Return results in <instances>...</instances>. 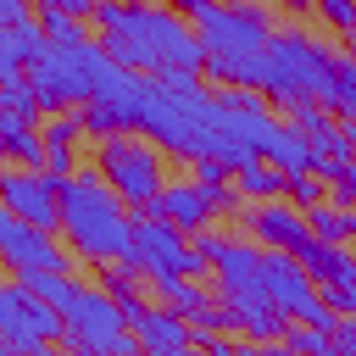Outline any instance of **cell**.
Returning a JSON list of instances; mask_svg holds the SVG:
<instances>
[{"mask_svg":"<svg viewBox=\"0 0 356 356\" xmlns=\"http://www.w3.org/2000/svg\"><path fill=\"white\" fill-rule=\"evenodd\" d=\"M95 33L100 50L139 78H200L206 72V44L195 33V22L172 6L156 0H100L95 6Z\"/></svg>","mask_w":356,"mask_h":356,"instance_id":"obj_1","label":"cell"},{"mask_svg":"<svg viewBox=\"0 0 356 356\" xmlns=\"http://www.w3.org/2000/svg\"><path fill=\"white\" fill-rule=\"evenodd\" d=\"M195 33L206 44V78L222 89H261L273 61V11L261 0H200Z\"/></svg>","mask_w":356,"mask_h":356,"instance_id":"obj_2","label":"cell"},{"mask_svg":"<svg viewBox=\"0 0 356 356\" xmlns=\"http://www.w3.org/2000/svg\"><path fill=\"white\" fill-rule=\"evenodd\" d=\"M134 206L95 172H72L61 178V234H67V250L89 267H122L128 261V245H134Z\"/></svg>","mask_w":356,"mask_h":356,"instance_id":"obj_3","label":"cell"},{"mask_svg":"<svg viewBox=\"0 0 356 356\" xmlns=\"http://www.w3.org/2000/svg\"><path fill=\"white\" fill-rule=\"evenodd\" d=\"M139 134H150L167 156L178 161H217L222 156V111H217V95L200 83V78H150V100H145V122Z\"/></svg>","mask_w":356,"mask_h":356,"instance_id":"obj_4","label":"cell"},{"mask_svg":"<svg viewBox=\"0 0 356 356\" xmlns=\"http://www.w3.org/2000/svg\"><path fill=\"white\" fill-rule=\"evenodd\" d=\"M111 72H117V61L100 50V39H95V44H78V50L50 44V50L33 61L28 83H33V95H39L44 117H61V111L89 106V100L106 89V78H111Z\"/></svg>","mask_w":356,"mask_h":356,"instance_id":"obj_5","label":"cell"},{"mask_svg":"<svg viewBox=\"0 0 356 356\" xmlns=\"http://www.w3.org/2000/svg\"><path fill=\"white\" fill-rule=\"evenodd\" d=\"M334 50L317 44L306 28H284L273 33V61H267V83L261 95L273 106H295V100H328V83H334Z\"/></svg>","mask_w":356,"mask_h":356,"instance_id":"obj_6","label":"cell"},{"mask_svg":"<svg viewBox=\"0 0 356 356\" xmlns=\"http://www.w3.org/2000/svg\"><path fill=\"white\" fill-rule=\"evenodd\" d=\"M161 145L156 139H139V134H117V139H100L95 145V172L134 206V211H150L156 195L167 189V172H161Z\"/></svg>","mask_w":356,"mask_h":356,"instance_id":"obj_7","label":"cell"},{"mask_svg":"<svg viewBox=\"0 0 356 356\" xmlns=\"http://www.w3.org/2000/svg\"><path fill=\"white\" fill-rule=\"evenodd\" d=\"M56 312L67 317V339H61V345H106V350H128V345H139L128 312H122L100 284H78V278H67Z\"/></svg>","mask_w":356,"mask_h":356,"instance_id":"obj_8","label":"cell"},{"mask_svg":"<svg viewBox=\"0 0 356 356\" xmlns=\"http://www.w3.org/2000/svg\"><path fill=\"white\" fill-rule=\"evenodd\" d=\"M122 267L139 273L145 284H150V278H200V273H211V261H206L172 222H156V217H139Z\"/></svg>","mask_w":356,"mask_h":356,"instance_id":"obj_9","label":"cell"},{"mask_svg":"<svg viewBox=\"0 0 356 356\" xmlns=\"http://www.w3.org/2000/svg\"><path fill=\"white\" fill-rule=\"evenodd\" d=\"M61 339H67V317L44 295H33L22 278H11L0 289V345H17L33 356V350H50Z\"/></svg>","mask_w":356,"mask_h":356,"instance_id":"obj_10","label":"cell"},{"mask_svg":"<svg viewBox=\"0 0 356 356\" xmlns=\"http://www.w3.org/2000/svg\"><path fill=\"white\" fill-rule=\"evenodd\" d=\"M0 256H6L11 278H28V273H72V250L56 245L44 228L22 222L17 211H0Z\"/></svg>","mask_w":356,"mask_h":356,"instance_id":"obj_11","label":"cell"},{"mask_svg":"<svg viewBox=\"0 0 356 356\" xmlns=\"http://www.w3.org/2000/svg\"><path fill=\"white\" fill-rule=\"evenodd\" d=\"M0 206L17 211L22 222L56 234L61 228V178L56 172H33V167H11L0 178Z\"/></svg>","mask_w":356,"mask_h":356,"instance_id":"obj_12","label":"cell"},{"mask_svg":"<svg viewBox=\"0 0 356 356\" xmlns=\"http://www.w3.org/2000/svg\"><path fill=\"white\" fill-rule=\"evenodd\" d=\"M239 222H245V239H256L261 250H284V256H295L312 239L306 211L289 206V200H256V206L239 211Z\"/></svg>","mask_w":356,"mask_h":356,"instance_id":"obj_13","label":"cell"},{"mask_svg":"<svg viewBox=\"0 0 356 356\" xmlns=\"http://www.w3.org/2000/svg\"><path fill=\"white\" fill-rule=\"evenodd\" d=\"M145 217H156V222H172L178 234H206L222 211H217V195L200 184V178H172L161 195H156V206L145 211Z\"/></svg>","mask_w":356,"mask_h":356,"instance_id":"obj_14","label":"cell"},{"mask_svg":"<svg viewBox=\"0 0 356 356\" xmlns=\"http://www.w3.org/2000/svg\"><path fill=\"white\" fill-rule=\"evenodd\" d=\"M128 323H134V339H139L145 356H178V350L195 345L189 317H178L172 306H145V312H134Z\"/></svg>","mask_w":356,"mask_h":356,"instance_id":"obj_15","label":"cell"},{"mask_svg":"<svg viewBox=\"0 0 356 356\" xmlns=\"http://www.w3.org/2000/svg\"><path fill=\"white\" fill-rule=\"evenodd\" d=\"M44 50H50V39H44L39 17L0 28V83H6V78H28V72H33V61H39Z\"/></svg>","mask_w":356,"mask_h":356,"instance_id":"obj_16","label":"cell"},{"mask_svg":"<svg viewBox=\"0 0 356 356\" xmlns=\"http://www.w3.org/2000/svg\"><path fill=\"white\" fill-rule=\"evenodd\" d=\"M83 134H89V128H83V111L44 117V172H56V178L83 172V161H78V139H83Z\"/></svg>","mask_w":356,"mask_h":356,"instance_id":"obj_17","label":"cell"},{"mask_svg":"<svg viewBox=\"0 0 356 356\" xmlns=\"http://www.w3.org/2000/svg\"><path fill=\"white\" fill-rule=\"evenodd\" d=\"M0 156H6V161H17V167L44 172V134H39V122L0 117Z\"/></svg>","mask_w":356,"mask_h":356,"instance_id":"obj_18","label":"cell"},{"mask_svg":"<svg viewBox=\"0 0 356 356\" xmlns=\"http://www.w3.org/2000/svg\"><path fill=\"white\" fill-rule=\"evenodd\" d=\"M356 161V139H350V122H334L328 134H317L312 139V167L323 172V178H334L339 167H350Z\"/></svg>","mask_w":356,"mask_h":356,"instance_id":"obj_19","label":"cell"},{"mask_svg":"<svg viewBox=\"0 0 356 356\" xmlns=\"http://www.w3.org/2000/svg\"><path fill=\"white\" fill-rule=\"evenodd\" d=\"M234 189L256 206V200H284V189H289V172H278L273 161H250V167H239L234 172Z\"/></svg>","mask_w":356,"mask_h":356,"instance_id":"obj_20","label":"cell"},{"mask_svg":"<svg viewBox=\"0 0 356 356\" xmlns=\"http://www.w3.org/2000/svg\"><path fill=\"white\" fill-rule=\"evenodd\" d=\"M150 289H156V300L172 306L178 317H200L206 306H217V300L200 289V278H150Z\"/></svg>","mask_w":356,"mask_h":356,"instance_id":"obj_21","label":"cell"},{"mask_svg":"<svg viewBox=\"0 0 356 356\" xmlns=\"http://www.w3.org/2000/svg\"><path fill=\"white\" fill-rule=\"evenodd\" d=\"M339 122H356V56H339L334 61V83H328V100H323Z\"/></svg>","mask_w":356,"mask_h":356,"instance_id":"obj_22","label":"cell"},{"mask_svg":"<svg viewBox=\"0 0 356 356\" xmlns=\"http://www.w3.org/2000/svg\"><path fill=\"white\" fill-rule=\"evenodd\" d=\"M0 117H17V122H44V106L33 95L28 78H6L0 83Z\"/></svg>","mask_w":356,"mask_h":356,"instance_id":"obj_23","label":"cell"},{"mask_svg":"<svg viewBox=\"0 0 356 356\" xmlns=\"http://www.w3.org/2000/svg\"><path fill=\"white\" fill-rule=\"evenodd\" d=\"M306 222H312V239H323V245H350V206L323 200V206L306 211Z\"/></svg>","mask_w":356,"mask_h":356,"instance_id":"obj_24","label":"cell"},{"mask_svg":"<svg viewBox=\"0 0 356 356\" xmlns=\"http://www.w3.org/2000/svg\"><path fill=\"white\" fill-rule=\"evenodd\" d=\"M39 28H44V39H50V44H61V50L95 44V39H89V22H83V17H72V11H39Z\"/></svg>","mask_w":356,"mask_h":356,"instance_id":"obj_25","label":"cell"},{"mask_svg":"<svg viewBox=\"0 0 356 356\" xmlns=\"http://www.w3.org/2000/svg\"><path fill=\"white\" fill-rule=\"evenodd\" d=\"M100 289L134 317V312H145V295H139V273H128V267H100Z\"/></svg>","mask_w":356,"mask_h":356,"instance_id":"obj_26","label":"cell"},{"mask_svg":"<svg viewBox=\"0 0 356 356\" xmlns=\"http://www.w3.org/2000/svg\"><path fill=\"white\" fill-rule=\"evenodd\" d=\"M284 200H289V206H300V211H312V206H323V200H328V178H323V172H289Z\"/></svg>","mask_w":356,"mask_h":356,"instance_id":"obj_27","label":"cell"},{"mask_svg":"<svg viewBox=\"0 0 356 356\" xmlns=\"http://www.w3.org/2000/svg\"><path fill=\"white\" fill-rule=\"evenodd\" d=\"M289 122H295V128H300L306 139H317V134H328V128H334L339 117H334V111H328L323 100H295V106H289Z\"/></svg>","mask_w":356,"mask_h":356,"instance_id":"obj_28","label":"cell"},{"mask_svg":"<svg viewBox=\"0 0 356 356\" xmlns=\"http://www.w3.org/2000/svg\"><path fill=\"white\" fill-rule=\"evenodd\" d=\"M312 11H317L339 39H350V33H356V0H312Z\"/></svg>","mask_w":356,"mask_h":356,"instance_id":"obj_29","label":"cell"},{"mask_svg":"<svg viewBox=\"0 0 356 356\" xmlns=\"http://www.w3.org/2000/svg\"><path fill=\"white\" fill-rule=\"evenodd\" d=\"M33 0H0V28H11V22H28L33 11H28Z\"/></svg>","mask_w":356,"mask_h":356,"instance_id":"obj_30","label":"cell"},{"mask_svg":"<svg viewBox=\"0 0 356 356\" xmlns=\"http://www.w3.org/2000/svg\"><path fill=\"white\" fill-rule=\"evenodd\" d=\"M334 345H339V356H356V317H339V328H334Z\"/></svg>","mask_w":356,"mask_h":356,"instance_id":"obj_31","label":"cell"},{"mask_svg":"<svg viewBox=\"0 0 356 356\" xmlns=\"http://www.w3.org/2000/svg\"><path fill=\"white\" fill-rule=\"evenodd\" d=\"M200 356H245V350H239V345H228V339H222V334H217V339H211V345H200Z\"/></svg>","mask_w":356,"mask_h":356,"instance_id":"obj_32","label":"cell"},{"mask_svg":"<svg viewBox=\"0 0 356 356\" xmlns=\"http://www.w3.org/2000/svg\"><path fill=\"white\" fill-rule=\"evenodd\" d=\"M245 356H284V345H245Z\"/></svg>","mask_w":356,"mask_h":356,"instance_id":"obj_33","label":"cell"},{"mask_svg":"<svg viewBox=\"0 0 356 356\" xmlns=\"http://www.w3.org/2000/svg\"><path fill=\"white\" fill-rule=\"evenodd\" d=\"M284 11H312V0H278Z\"/></svg>","mask_w":356,"mask_h":356,"instance_id":"obj_34","label":"cell"},{"mask_svg":"<svg viewBox=\"0 0 356 356\" xmlns=\"http://www.w3.org/2000/svg\"><path fill=\"white\" fill-rule=\"evenodd\" d=\"M0 356H28V350H17V345H0Z\"/></svg>","mask_w":356,"mask_h":356,"instance_id":"obj_35","label":"cell"},{"mask_svg":"<svg viewBox=\"0 0 356 356\" xmlns=\"http://www.w3.org/2000/svg\"><path fill=\"white\" fill-rule=\"evenodd\" d=\"M350 250H356V206H350Z\"/></svg>","mask_w":356,"mask_h":356,"instance_id":"obj_36","label":"cell"},{"mask_svg":"<svg viewBox=\"0 0 356 356\" xmlns=\"http://www.w3.org/2000/svg\"><path fill=\"white\" fill-rule=\"evenodd\" d=\"M345 44H350V50H345V56H356V33H350V39H345Z\"/></svg>","mask_w":356,"mask_h":356,"instance_id":"obj_37","label":"cell"},{"mask_svg":"<svg viewBox=\"0 0 356 356\" xmlns=\"http://www.w3.org/2000/svg\"><path fill=\"white\" fill-rule=\"evenodd\" d=\"M178 356H200V350H195V345H189V350H178Z\"/></svg>","mask_w":356,"mask_h":356,"instance_id":"obj_38","label":"cell"},{"mask_svg":"<svg viewBox=\"0 0 356 356\" xmlns=\"http://www.w3.org/2000/svg\"><path fill=\"white\" fill-rule=\"evenodd\" d=\"M128 356H145V350H139V345H134V350H128Z\"/></svg>","mask_w":356,"mask_h":356,"instance_id":"obj_39","label":"cell"}]
</instances>
